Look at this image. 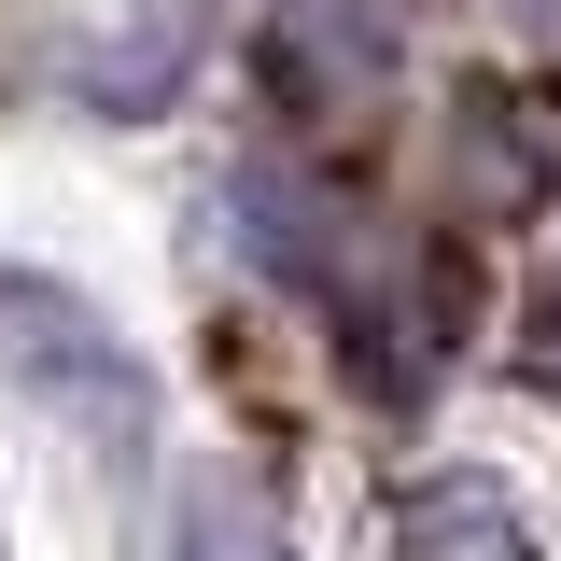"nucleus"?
<instances>
[{
  "instance_id": "obj_1",
  "label": "nucleus",
  "mask_w": 561,
  "mask_h": 561,
  "mask_svg": "<svg viewBox=\"0 0 561 561\" xmlns=\"http://www.w3.org/2000/svg\"><path fill=\"white\" fill-rule=\"evenodd\" d=\"M0 365L43 393L57 421H84L99 449H140L154 435V379H140V351L43 267H0Z\"/></svg>"
},
{
  "instance_id": "obj_2",
  "label": "nucleus",
  "mask_w": 561,
  "mask_h": 561,
  "mask_svg": "<svg viewBox=\"0 0 561 561\" xmlns=\"http://www.w3.org/2000/svg\"><path fill=\"white\" fill-rule=\"evenodd\" d=\"M267 84L295 113H365L393 84V14L379 0H280L267 14Z\"/></svg>"
},
{
  "instance_id": "obj_3",
  "label": "nucleus",
  "mask_w": 561,
  "mask_h": 561,
  "mask_svg": "<svg viewBox=\"0 0 561 561\" xmlns=\"http://www.w3.org/2000/svg\"><path fill=\"white\" fill-rule=\"evenodd\" d=\"M393 548H408V561H534V519L505 505V478L435 463V478L393 491Z\"/></svg>"
},
{
  "instance_id": "obj_4",
  "label": "nucleus",
  "mask_w": 561,
  "mask_h": 561,
  "mask_svg": "<svg viewBox=\"0 0 561 561\" xmlns=\"http://www.w3.org/2000/svg\"><path fill=\"white\" fill-rule=\"evenodd\" d=\"M169 561H295V534L267 519V491H253V478H183Z\"/></svg>"
},
{
  "instance_id": "obj_5",
  "label": "nucleus",
  "mask_w": 561,
  "mask_h": 561,
  "mask_svg": "<svg viewBox=\"0 0 561 561\" xmlns=\"http://www.w3.org/2000/svg\"><path fill=\"white\" fill-rule=\"evenodd\" d=\"M183 43H197V0H154V28H140L127 57H99V99H113V113H140V99L183 70Z\"/></svg>"
},
{
  "instance_id": "obj_6",
  "label": "nucleus",
  "mask_w": 561,
  "mask_h": 561,
  "mask_svg": "<svg viewBox=\"0 0 561 561\" xmlns=\"http://www.w3.org/2000/svg\"><path fill=\"white\" fill-rule=\"evenodd\" d=\"M519 14H534V43H548V57H561V0H519Z\"/></svg>"
}]
</instances>
